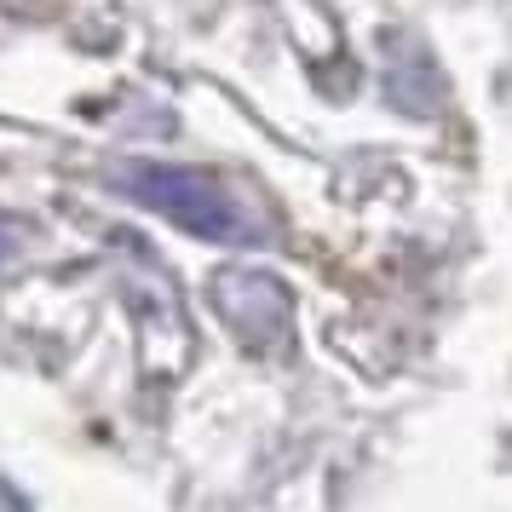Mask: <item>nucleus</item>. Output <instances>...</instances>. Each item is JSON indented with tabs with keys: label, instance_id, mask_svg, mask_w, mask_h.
I'll return each instance as SVG.
<instances>
[{
	"label": "nucleus",
	"instance_id": "f257e3e1",
	"mask_svg": "<svg viewBox=\"0 0 512 512\" xmlns=\"http://www.w3.org/2000/svg\"><path fill=\"white\" fill-rule=\"evenodd\" d=\"M121 190L139 196L144 208H156L173 225L208 236V242H265L271 236V219L231 179H219L208 167L133 162V167H121Z\"/></svg>",
	"mask_w": 512,
	"mask_h": 512
},
{
	"label": "nucleus",
	"instance_id": "f03ea898",
	"mask_svg": "<svg viewBox=\"0 0 512 512\" xmlns=\"http://www.w3.org/2000/svg\"><path fill=\"white\" fill-rule=\"evenodd\" d=\"M213 305L219 317L236 328V340H248L254 351H271L288 340V323H294V305H288V288L265 271H225L213 282Z\"/></svg>",
	"mask_w": 512,
	"mask_h": 512
},
{
	"label": "nucleus",
	"instance_id": "7ed1b4c3",
	"mask_svg": "<svg viewBox=\"0 0 512 512\" xmlns=\"http://www.w3.org/2000/svg\"><path fill=\"white\" fill-rule=\"evenodd\" d=\"M386 87H392V104H397V110H415V116H432V110H443V81H438V70H432V58H426V52L415 58V75H409V64H403V52H392Z\"/></svg>",
	"mask_w": 512,
	"mask_h": 512
}]
</instances>
